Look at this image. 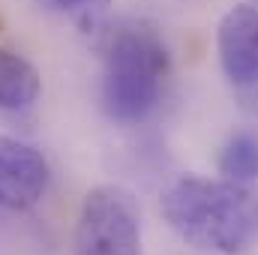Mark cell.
<instances>
[{
  "label": "cell",
  "instance_id": "6da1fadb",
  "mask_svg": "<svg viewBox=\"0 0 258 255\" xmlns=\"http://www.w3.org/2000/svg\"><path fill=\"white\" fill-rule=\"evenodd\" d=\"M168 225L195 249L240 255L258 234V192L237 180L180 177L162 195Z\"/></svg>",
  "mask_w": 258,
  "mask_h": 255
},
{
  "label": "cell",
  "instance_id": "7a4b0ae2",
  "mask_svg": "<svg viewBox=\"0 0 258 255\" xmlns=\"http://www.w3.org/2000/svg\"><path fill=\"white\" fill-rule=\"evenodd\" d=\"M168 66V48L153 27H117L105 45L102 102L108 117L123 123L144 120L159 102Z\"/></svg>",
  "mask_w": 258,
  "mask_h": 255
},
{
  "label": "cell",
  "instance_id": "3957f363",
  "mask_svg": "<svg viewBox=\"0 0 258 255\" xmlns=\"http://www.w3.org/2000/svg\"><path fill=\"white\" fill-rule=\"evenodd\" d=\"M75 255H141V210L132 192L114 183L87 192L75 228Z\"/></svg>",
  "mask_w": 258,
  "mask_h": 255
},
{
  "label": "cell",
  "instance_id": "277c9868",
  "mask_svg": "<svg viewBox=\"0 0 258 255\" xmlns=\"http://www.w3.org/2000/svg\"><path fill=\"white\" fill-rule=\"evenodd\" d=\"M48 162L45 156L9 135H0V207L3 210H30L42 201L48 189Z\"/></svg>",
  "mask_w": 258,
  "mask_h": 255
},
{
  "label": "cell",
  "instance_id": "5b68a950",
  "mask_svg": "<svg viewBox=\"0 0 258 255\" xmlns=\"http://www.w3.org/2000/svg\"><path fill=\"white\" fill-rule=\"evenodd\" d=\"M219 63L237 87L258 84V9L234 6L222 15L216 30Z\"/></svg>",
  "mask_w": 258,
  "mask_h": 255
},
{
  "label": "cell",
  "instance_id": "8992f818",
  "mask_svg": "<svg viewBox=\"0 0 258 255\" xmlns=\"http://www.w3.org/2000/svg\"><path fill=\"white\" fill-rule=\"evenodd\" d=\"M39 72L27 63L21 54L0 48V108L3 111H21L36 102L39 96Z\"/></svg>",
  "mask_w": 258,
  "mask_h": 255
},
{
  "label": "cell",
  "instance_id": "52a82bcc",
  "mask_svg": "<svg viewBox=\"0 0 258 255\" xmlns=\"http://www.w3.org/2000/svg\"><path fill=\"white\" fill-rule=\"evenodd\" d=\"M219 171L228 180L252 183L258 177V138L252 132H237L219 153Z\"/></svg>",
  "mask_w": 258,
  "mask_h": 255
},
{
  "label": "cell",
  "instance_id": "ba28073f",
  "mask_svg": "<svg viewBox=\"0 0 258 255\" xmlns=\"http://www.w3.org/2000/svg\"><path fill=\"white\" fill-rule=\"evenodd\" d=\"M57 6L63 9H78V6H87V3H108V0H54Z\"/></svg>",
  "mask_w": 258,
  "mask_h": 255
}]
</instances>
